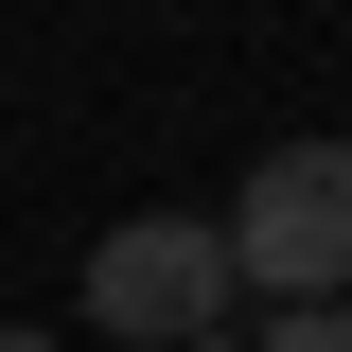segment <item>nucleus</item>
I'll return each mask as SVG.
<instances>
[{
    "instance_id": "7ed1b4c3",
    "label": "nucleus",
    "mask_w": 352,
    "mask_h": 352,
    "mask_svg": "<svg viewBox=\"0 0 352 352\" xmlns=\"http://www.w3.org/2000/svg\"><path fill=\"white\" fill-rule=\"evenodd\" d=\"M247 352H352V300H282V335H247Z\"/></svg>"
},
{
    "instance_id": "f03ea898",
    "label": "nucleus",
    "mask_w": 352,
    "mask_h": 352,
    "mask_svg": "<svg viewBox=\"0 0 352 352\" xmlns=\"http://www.w3.org/2000/svg\"><path fill=\"white\" fill-rule=\"evenodd\" d=\"M212 317H229V229H194V212H124L106 247H88V335L194 352Z\"/></svg>"
},
{
    "instance_id": "39448f33",
    "label": "nucleus",
    "mask_w": 352,
    "mask_h": 352,
    "mask_svg": "<svg viewBox=\"0 0 352 352\" xmlns=\"http://www.w3.org/2000/svg\"><path fill=\"white\" fill-rule=\"evenodd\" d=\"M0 352H53V335H0Z\"/></svg>"
},
{
    "instance_id": "f257e3e1",
    "label": "nucleus",
    "mask_w": 352,
    "mask_h": 352,
    "mask_svg": "<svg viewBox=\"0 0 352 352\" xmlns=\"http://www.w3.org/2000/svg\"><path fill=\"white\" fill-rule=\"evenodd\" d=\"M212 229H229V282H264V300H352V141L247 159V194Z\"/></svg>"
},
{
    "instance_id": "20e7f679",
    "label": "nucleus",
    "mask_w": 352,
    "mask_h": 352,
    "mask_svg": "<svg viewBox=\"0 0 352 352\" xmlns=\"http://www.w3.org/2000/svg\"><path fill=\"white\" fill-rule=\"evenodd\" d=\"M194 352H247V335H194Z\"/></svg>"
}]
</instances>
